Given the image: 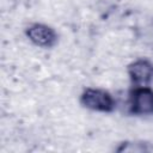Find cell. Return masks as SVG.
<instances>
[{
  "instance_id": "3",
  "label": "cell",
  "mask_w": 153,
  "mask_h": 153,
  "mask_svg": "<svg viewBox=\"0 0 153 153\" xmlns=\"http://www.w3.org/2000/svg\"><path fill=\"white\" fill-rule=\"evenodd\" d=\"M133 110L137 114L153 112V92L149 88H139L133 96Z\"/></svg>"
},
{
  "instance_id": "2",
  "label": "cell",
  "mask_w": 153,
  "mask_h": 153,
  "mask_svg": "<svg viewBox=\"0 0 153 153\" xmlns=\"http://www.w3.org/2000/svg\"><path fill=\"white\" fill-rule=\"evenodd\" d=\"M26 33H27L29 38L35 44L41 45V47H49L56 39V36H55L54 30L51 27L47 26V25H43V24L31 25L27 29Z\"/></svg>"
},
{
  "instance_id": "4",
  "label": "cell",
  "mask_w": 153,
  "mask_h": 153,
  "mask_svg": "<svg viewBox=\"0 0 153 153\" xmlns=\"http://www.w3.org/2000/svg\"><path fill=\"white\" fill-rule=\"evenodd\" d=\"M129 74L134 81L139 84H145L153 75V66L143 60L136 61L129 67Z\"/></svg>"
},
{
  "instance_id": "1",
  "label": "cell",
  "mask_w": 153,
  "mask_h": 153,
  "mask_svg": "<svg viewBox=\"0 0 153 153\" xmlns=\"http://www.w3.org/2000/svg\"><path fill=\"white\" fill-rule=\"evenodd\" d=\"M81 102L86 108L98 111H109L114 106L111 96L102 90L88 88L81 96Z\"/></svg>"
}]
</instances>
